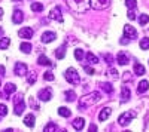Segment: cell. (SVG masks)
Returning a JSON list of instances; mask_svg holds the SVG:
<instances>
[{"label":"cell","mask_w":149,"mask_h":132,"mask_svg":"<svg viewBox=\"0 0 149 132\" xmlns=\"http://www.w3.org/2000/svg\"><path fill=\"white\" fill-rule=\"evenodd\" d=\"M5 71H6L5 67H3V65H0V74H3V76H5Z\"/></svg>","instance_id":"cell-46"},{"label":"cell","mask_w":149,"mask_h":132,"mask_svg":"<svg viewBox=\"0 0 149 132\" xmlns=\"http://www.w3.org/2000/svg\"><path fill=\"white\" fill-rule=\"evenodd\" d=\"M19 49H21V52H24V54H30V52H31V45L24 42V43L19 45Z\"/></svg>","instance_id":"cell-23"},{"label":"cell","mask_w":149,"mask_h":132,"mask_svg":"<svg viewBox=\"0 0 149 132\" xmlns=\"http://www.w3.org/2000/svg\"><path fill=\"white\" fill-rule=\"evenodd\" d=\"M37 64L39 65H52L51 59H49L48 56H45V55H40L39 58H37Z\"/></svg>","instance_id":"cell-20"},{"label":"cell","mask_w":149,"mask_h":132,"mask_svg":"<svg viewBox=\"0 0 149 132\" xmlns=\"http://www.w3.org/2000/svg\"><path fill=\"white\" fill-rule=\"evenodd\" d=\"M100 86H102L107 94H113V86H112L110 83H100Z\"/></svg>","instance_id":"cell-32"},{"label":"cell","mask_w":149,"mask_h":132,"mask_svg":"<svg viewBox=\"0 0 149 132\" xmlns=\"http://www.w3.org/2000/svg\"><path fill=\"white\" fill-rule=\"evenodd\" d=\"M100 98H102L100 92H97V91L91 92L90 95H85V97H82L81 101H79V109H86V107H90V105H94L100 101Z\"/></svg>","instance_id":"cell-1"},{"label":"cell","mask_w":149,"mask_h":132,"mask_svg":"<svg viewBox=\"0 0 149 132\" xmlns=\"http://www.w3.org/2000/svg\"><path fill=\"white\" fill-rule=\"evenodd\" d=\"M110 0H90V6L95 10H103L106 8H109Z\"/></svg>","instance_id":"cell-5"},{"label":"cell","mask_w":149,"mask_h":132,"mask_svg":"<svg viewBox=\"0 0 149 132\" xmlns=\"http://www.w3.org/2000/svg\"><path fill=\"white\" fill-rule=\"evenodd\" d=\"M95 129H97V126H95V125H91V126H90V132H94Z\"/></svg>","instance_id":"cell-47"},{"label":"cell","mask_w":149,"mask_h":132,"mask_svg":"<svg viewBox=\"0 0 149 132\" xmlns=\"http://www.w3.org/2000/svg\"><path fill=\"white\" fill-rule=\"evenodd\" d=\"M139 22H140V25H146V24L149 22V16H148L146 14L140 15V18H139Z\"/></svg>","instance_id":"cell-36"},{"label":"cell","mask_w":149,"mask_h":132,"mask_svg":"<svg viewBox=\"0 0 149 132\" xmlns=\"http://www.w3.org/2000/svg\"><path fill=\"white\" fill-rule=\"evenodd\" d=\"M8 114V107L5 104H0V116H6Z\"/></svg>","instance_id":"cell-39"},{"label":"cell","mask_w":149,"mask_h":132,"mask_svg":"<svg viewBox=\"0 0 149 132\" xmlns=\"http://www.w3.org/2000/svg\"><path fill=\"white\" fill-rule=\"evenodd\" d=\"M148 80H140L139 82V86H137V92L139 94H143V92H146L148 91Z\"/></svg>","instance_id":"cell-22"},{"label":"cell","mask_w":149,"mask_h":132,"mask_svg":"<svg viewBox=\"0 0 149 132\" xmlns=\"http://www.w3.org/2000/svg\"><path fill=\"white\" fill-rule=\"evenodd\" d=\"M0 86H2V80H0Z\"/></svg>","instance_id":"cell-50"},{"label":"cell","mask_w":149,"mask_h":132,"mask_svg":"<svg viewBox=\"0 0 149 132\" xmlns=\"http://www.w3.org/2000/svg\"><path fill=\"white\" fill-rule=\"evenodd\" d=\"M24 110H26V102H24V100H22V101L15 102L14 111H15V114H17V116H21V114L24 113Z\"/></svg>","instance_id":"cell-12"},{"label":"cell","mask_w":149,"mask_h":132,"mask_svg":"<svg viewBox=\"0 0 149 132\" xmlns=\"http://www.w3.org/2000/svg\"><path fill=\"white\" fill-rule=\"evenodd\" d=\"M130 97H131L130 89H128L127 86H122V89H121V101H122V102H127V101L130 100Z\"/></svg>","instance_id":"cell-15"},{"label":"cell","mask_w":149,"mask_h":132,"mask_svg":"<svg viewBox=\"0 0 149 132\" xmlns=\"http://www.w3.org/2000/svg\"><path fill=\"white\" fill-rule=\"evenodd\" d=\"M64 55H66V45H61V46H58L55 49V56L58 59H63Z\"/></svg>","instance_id":"cell-18"},{"label":"cell","mask_w":149,"mask_h":132,"mask_svg":"<svg viewBox=\"0 0 149 132\" xmlns=\"http://www.w3.org/2000/svg\"><path fill=\"white\" fill-rule=\"evenodd\" d=\"M18 36H19L21 39H31V37H33V28L24 27V28H21V30L18 31Z\"/></svg>","instance_id":"cell-10"},{"label":"cell","mask_w":149,"mask_h":132,"mask_svg":"<svg viewBox=\"0 0 149 132\" xmlns=\"http://www.w3.org/2000/svg\"><path fill=\"white\" fill-rule=\"evenodd\" d=\"M55 33L54 31H45L43 33V36H42V42L43 43H49V42H52V40H55Z\"/></svg>","instance_id":"cell-13"},{"label":"cell","mask_w":149,"mask_h":132,"mask_svg":"<svg viewBox=\"0 0 149 132\" xmlns=\"http://www.w3.org/2000/svg\"><path fill=\"white\" fill-rule=\"evenodd\" d=\"M3 18V9H0V19Z\"/></svg>","instance_id":"cell-48"},{"label":"cell","mask_w":149,"mask_h":132,"mask_svg":"<svg viewBox=\"0 0 149 132\" xmlns=\"http://www.w3.org/2000/svg\"><path fill=\"white\" fill-rule=\"evenodd\" d=\"M124 34H125V37H128V39H136L137 37V31H136V28L131 27L130 24L124 25Z\"/></svg>","instance_id":"cell-6"},{"label":"cell","mask_w":149,"mask_h":132,"mask_svg":"<svg viewBox=\"0 0 149 132\" xmlns=\"http://www.w3.org/2000/svg\"><path fill=\"white\" fill-rule=\"evenodd\" d=\"M84 70H85V73H88L90 76H93V74L95 73V70H94V68H91V67H86V65H84Z\"/></svg>","instance_id":"cell-40"},{"label":"cell","mask_w":149,"mask_h":132,"mask_svg":"<svg viewBox=\"0 0 149 132\" xmlns=\"http://www.w3.org/2000/svg\"><path fill=\"white\" fill-rule=\"evenodd\" d=\"M116 61H118L119 65H127V64L130 63V58H128V55H127L125 52H119V54L116 55Z\"/></svg>","instance_id":"cell-11"},{"label":"cell","mask_w":149,"mask_h":132,"mask_svg":"<svg viewBox=\"0 0 149 132\" xmlns=\"http://www.w3.org/2000/svg\"><path fill=\"white\" fill-rule=\"evenodd\" d=\"M31 10L33 12H42L43 10V5L42 3H31Z\"/></svg>","instance_id":"cell-34"},{"label":"cell","mask_w":149,"mask_h":132,"mask_svg":"<svg viewBox=\"0 0 149 132\" xmlns=\"http://www.w3.org/2000/svg\"><path fill=\"white\" fill-rule=\"evenodd\" d=\"M67 5L72 10L86 12V9L90 8V0H67Z\"/></svg>","instance_id":"cell-2"},{"label":"cell","mask_w":149,"mask_h":132,"mask_svg":"<svg viewBox=\"0 0 149 132\" xmlns=\"http://www.w3.org/2000/svg\"><path fill=\"white\" fill-rule=\"evenodd\" d=\"M43 79L48 80V82H52V80H54V74L51 73V71H46V73L43 74Z\"/></svg>","instance_id":"cell-38"},{"label":"cell","mask_w":149,"mask_h":132,"mask_svg":"<svg viewBox=\"0 0 149 132\" xmlns=\"http://www.w3.org/2000/svg\"><path fill=\"white\" fill-rule=\"evenodd\" d=\"M64 77H66V80L70 83V85H79V82H81V79H79V74H78V71L74 70V68H67L66 71H64Z\"/></svg>","instance_id":"cell-3"},{"label":"cell","mask_w":149,"mask_h":132,"mask_svg":"<svg viewBox=\"0 0 149 132\" xmlns=\"http://www.w3.org/2000/svg\"><path fill=\"white\" fill-rule=\"evenodd\" d=\"M14 2H19V0H14Z\"/></svg>","instance_id":"cell-51"},{"label":"cell","mask_w":149,"mask_h":132,"mask_svg":"<svg viewBox=\"0 0 149 132\" xmlns=\"http://www.w3.org/2000/svg\"><path fill=\"white\" fill-rule=\"evenodd\" d=\"M37 97H39L40 101H49V100H51V97H52V91L49 89V88H45V89H42L39 92Z\"/></svg>","instance_id":"cell-9"},{"label":"cell","mask_w":149,"mask_h":132,"mask_svg":"<svg viewBox=\"0 0 149 132\" xmlns=\"http://www.w3.org/2000/svg\"><path fill=\"white\" fill-rule=\"evenodd\" d=\"M110 113H112V110H110V107H104V109L98 113V120H102V122H104L106 119L110 116Z\"/></svg>","instance_id":"cell-16"},{"label":"cell","mask_w":149,"mask_h":132,"mask_svg":"<svg viewBox=\"0 0 149 132\" xmlns=\"http://www.w3.org/2000/svg\"><path fill=\"white\" fill-rule=\"evenodd\" d=\"M22 100H24V97H22V94H18L17 97L14 98V104H15V102H18V101H22Z\"/></svg>","instance_id":"cell-42"},{"label":"cell","mask_w":149,"mask_h":132,"mask_svg":"<svg viewBox=\"0 0 149 132\" xmlns=\"http://www.w3.org/2000/svg\"><path fill=\"white\" fill-rule=\"evenodd\" d=\"M145 71H146V70H145V67H143L140 63H137V61L134 63V73H136V74H137V76H143Z\"/></svg>","instance_id":"cell-19"},{"label":"cell","mask_w":149,"mask_h":132,"mask_svg":"<svg viewBox=\"0 0 149 132\" xmlns=\"http://www.w3.org/2000/svg\"><path fill=\"white\" fill-rule=\"evenodd\" d=\"M36 79H37L36 71H29V76H27V83L33 85V83H36Z\"/></svg>","instance_id":"cell-27"},{"label":"cell","mask_w":149,"mask_h":132,"mask_svg":"<svg viewBox=\"0 0 149 132\" xmlns=\"http://www.w3.org/2000/svg\"><path fill=\"white\" fill-rule=\"evenodd\" d=\"M131 79V74L130 73H125V74H124V80H130Z\"/></svg>","instance_id":"cell-44"},{"label":"cell","mask_w":149,"mask_h":132,"mask_svg":"<svg viewBox=\"0 0 149 132\" xmlns=\"http://www.w3.org/2000/svg\"><path fill=\"white\" fill-rule=\"evenodd\" d=\"M10 45V40L8 37H3L0 39V49H8V46Z\"/></svg>","instance_id":"cell-31"},{"label":"cell","mask_w":149,"mask_h":132,"mask_svg":"<svg viewBox=\"0 0 149 132\" xmlns=\"http://www.w3.org/2000/svg\"><path fill=\"white\" fill-rule=\"evenodd\" d=\"M14 70H15V74H17V76H26V74H27V64L17 63L15 67H14Z\"/></svg>","instance_id":"cell-8"},{"label":"cell","mask_w":149,"mask_h":132,"mask_svg":"<svg viewBox=\"0 0 149 132\" xmlns=\"http://www.w3.org/2000/svg\"><path fill=\"white\" fill-rule=\"evenodd\" d=\"M86 61H88L90 64H97L98 63V58L94 54H91V52H86Z\"/></svg>","instance_id":"cell-26"},{"label":"cell","mask_w":149,"mask_h":132,"mask_svg":"<svg viewBox=\"0 0 149 132\" xmlns=\"http://www.w3.org/2000/svg\"><path fill=\"white\" fill-rule=\"evenodd\" d=\"M64 95H66V101H69V102L76 100V94H74V91H66Z\"/></svg>","instance_id":"cell-24"},{"label":"cell","mask_w":149,"mask_h":132,"mask_svg":"<svg viewBox=\"0 0 149 132\" xmlns=\"http://www.w3.org/2000/svg\"><path fill=\"white\" fill-rule=\"evenodd\" d=\"M84 56H85V52L81 49V47H78V49H74V58H76L78 61H82Z\"/></svg>","instance_id":"cell-28"},{"label":"cell","mask_w":149,"mask_h":132,"mask_svg":"<svg viewBox=\"0 0 149 132\" xmlns=\"http://www.w3.org/2000/svg\"><path fill=\"white\" fill-rule=\"evenodd\" d=\"M125 5L128 9H136V6H137V2L136 0H125Z\"/></svg>","instance_id":"cell-37"},{"label":"cell","mask_w":149,"mask_h":132,"mask_svg":"<svg viewBox=\"0 0 149 132\" xmlns=\"http://www.w3.org/2000/svg\"><path fill=\"white\" fill-rule=\"evenodd\" d=\"M43 131H45V132H54V131H58V128H57V125H55L54 122H49V123L45 126Z\"/></svg>","instance_id":"cell-29"},{"label":"cell","mask_w":149,"mask_h":132,"mask_svg":"<svg viewBox=\"0 0 149 132\" xmlns=\"http://www.w3.org/2000/svg\"><path fill=\"white\" fill-rule=\"evenodd\" d=\"M2 33H3V30H2V27H0V36H2Z\"/></svg>","instance_id":"cell-49"},{"label":"cell","mask_w":149,"mask_h":132,"mask_svg":"<svg viewBox=\"0 0 149 132\" xmlns=\"http://www.w3.org/2000/svg\"><path fill=\"white\" fill-rule=\"evenodd\" d=\"M84 125H85V119L84 117H78V119H74V120H73V128L76 131H82Z\"/></svg>","instance_id":"cell-17"},{"label":"cell","mask_w":149,"mask_h":132,"mask_svg":"<svg viewBox=\"0 0 149 132\" xmlns=\"http://www.w3.org/2000/svg\"><path fill=\"white\" fill-rule=\"evenodd\" d=\"M136 113L134 110H128V111H125V113H122L121 116H119V119H118V123L121 125V126H127L133 119L136 117Z\"/></svg>","instance_id":"cell-4"},{"label":"cell","mask_w":149,"mask_h":132,"mask_svg":"<svg viewBox=\"0 0 149 132\" xmlns=\"http://www.w3.org/2000/svg\"><path fill=\"white\" fill-rule=\"evenodd\" d=\"M24 19V14H22V10L17 9L14 12V15H12V21H14V24H21Z\"/></svg>","instance_id":"cell-14"},{"label":"cell","mask_w":149,"mask_h":132,"mask_svg":"<svg viewBox=\"0 0 149 132\" xmlns=\"http://www.w3.org/2000/svg\"><path fill=\"white\" fill-rule=\"evenodd\" d=\"M60 10H61L60 6L54 8L51 12H49V19H55V21H58V22H63V15H61Z\"/></svg>","instance_id":"cell-7"},{"label":"cell","mask_w":149,"mask_h":132,"mask_svg":"<svg viewBox=\"0 0 149 132\" xmlns=\"http://www.w3.org/2000/svg\"><path fill=\"white\" fill-rule=\"evenodd\" d=\"M104 58H106V61H107V63H113V58H112V55L106 54V55H104Z\"/></svg>","instance_id":"cell-43"},{"label":"cell","mask_w":149,"mask_h":132,"mask_svg":"<svg viewBox=\"0 0 149 132\" xmlns=\"http://www.w3.org/2000/svg\"><path fill=\"white\" fill-rule=\"evenodd\" d=\"M5 92H6V95H10L12 92H15V85L14 83H8V85L5 86Z\"/></svg>","instance_id":"cell-33"},{"label":"cell","mask_w":149,"mask_h":132,"mask_svg":"<svg viewBox=\"0 0 149 132\" xmlns=\"http://www.w3.org/2000/svg\"><path fill=\"white\" fill-rule=\"evenodd\" d=\"M58 114L63 116V117H70L72 111L67 109V107H60V109H58Z\"/></svg>","instance_id":"cell-25"},{"label":"cell","mask_w":149,"mask_h":132,"mask_svg":"<svg viewBox=\"0 0 149 132\" xmlns=\"http://www.w3.org/2000/svg\"><path fill=\"white\" fill-rule=\"evenodd\" d=\"M24 123H26L29 128H34V123H36V119L33 114H27L26 119H24Z\"/></svg>","instance_id":"cell-21"},{"label":"cell","mask_w":149,"mask_h":132,"mask_svg":"<svg viewBox=\"0 0 149 132\" xmlns=\"http://www.w3.org/2000/svg\"><path fill=\"white\" fill-rule=\"evenodd\" d=\"M140 47H142L143 51L149 49V39H148V37H145V39H142V40H140Z\"/></svg>","instance_id":"cell-35"},{"label":"cell","mask_w":149,"mask_h":132,"mask_svg":"<svg viewBox=\"0 0 149 132\" xmlns=\"http://www.w3.org/2000/svg\"><path fill=\"white\" fill-rule=\"evenodd\" d=\"M128 40H130L128 37H124V39H121V43H124V45H127V43H128Z\"/></svg>","instance_id":"cell-45"},{"label":"cell","mask_w":149,"mask_h":132,"mask_svg":"<svg viewBox=\"0 0 149 132\" xmlns=\"http://www.w3.org/2000/svg\"><path fill=\"white\" fill-rule=\"evenodd\" d=\"M106 74H107V76H109L110 79H113V80L119 77V74H118V71H116L115 68H109V70H107V73H106Z\"/></svg>","instance_id":"cell-30"},{"label":"cell","mask_w":149,"mask_h":132,"mask_svg":"<svg viewBox=\"0 0 149 132\" xmlns=\"http://www.w3.org/2000/svg\"><path fill=\"white\" fill-rule=\"evenodd\" d=\"M127 16H128V19H134V18H136V12H134L133 9H130L128 14H127Z\"/></svg>","instance_id":"cell-41"}]
</instances>
